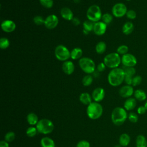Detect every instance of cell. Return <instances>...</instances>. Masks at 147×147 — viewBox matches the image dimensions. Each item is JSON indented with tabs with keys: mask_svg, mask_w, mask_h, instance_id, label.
I'll return each mask as SVG.
<instances>
[{
	"mask_svg": "<svg viewBox=\"0 0 147 147\" xmlns=\"http://www.w3.org/2000/svg\"><path fill=\"white\" fill-rule=\"evenodd\" d=\"M125 76V72L122 68L118 67L112 69L109 72L107 76V80L111 86L117 87L124 82Z\"/></svg>",
	"mask_w": 147,
	"mask_h": 147,
	"instance_id": "6da1fadb",
	"label": "cell"
},
{
	"mask_svg": "<svg viewBox=\"0 0 147 147\" xmlns=\"http://www.w3.org/2000/svg\"><path fill=\"white\" fill-rule=\"evenodd\" d=\"M127 116L126 110L124 108L117 107L113 109L111 113V119L115 125L120 126L125 122Z\"/></svg>",
	"mask_w": 147,
	"mask_h": 147,
	"instance_id": "7a4b0ae2",
	"label": "cell"
},
{
	"mask_svg": "<svg viewBox=\"0 0 147 147\" xmlns=\"http://www.w3.org/2000/svg\"><path fill=\"white\" fill-rule=\"evenodd\" d=\"M87 115L91 119L99 118L103 113V107L99 102H92L87 106L86 110Z\"/></svg>",
	"mask_w": 147,
	"mask_h": 147,
	"instance_id": "3957f363",
	"label": "cell"
},
{
	"mask_svg": "<svg viewBox=\"0 0 147 147\" xmlns=\"http://www.w3.org/2000/svg\"><path fill=\"white\" fill-rule=\"evenodd\" d=\"M103 63L109 68H118L121 63V57L117 52H111L106 55L103 59Z\"/></svg>",
	"mask_w": 147,
	"mask_h": 147,
	"instance_id": "277c9868",
	"label": "cell"
},
{
	"mask_svg": "<svg viewBox=\"0 0 147 147\" xmlns=\"http://www.w3.org/2000/svg\"><path fill=\"white\" fill-rule=\"evenodd\" d=\"M80 69L87 74H93L95 71L96 66L92 59L87 57H83L79 60Z\"/></svg>",
	"mask_w": 147,
	"mask_h": 147,
	"instance_id": "5b68a950",
	"label": "cell"
},
{
	"mask_svg": "<svg viewBox=\"0 0 147 147\" xmlns=\"http://www.w3.org/2000/svg\"><path fill=\"white\" fill-rule=\"evenodd\" d=\"M36 127L38 133L43 134H48L52 133L54 129L53 122L47 118H43L38 122Z\"/></svg>",
	"mask_w": 147,
	"mask_h": 147,
	"instance_id": "8992f818",
	"label": "cell"
},
{
	"mask_svg": "<svg viewBox=\"0 0 147 147\" xmlns=\"http://www.w3.org/2000/svg\"><path fill=\"white\" fill-rule=\"evenodd\" d=\"M102 13L100 7L97 5H92L90 6L86 13L87 19L93 22L99 21L102 19Z\"/></svg>",
	"mask_w": 147,
	"mask_h": 147,
	"instance_id": "52a82bcc",
	"label": "cell"
},
{
	"mask_svg": "<svg viewBox=\"0 0 147 147\" xmlns=\"http://www.w3.org/2000/svg\"><path fill=\"white\" fill-rule=\"evenodd\" d=\"M71 52L63 45H58L55 49V56L56 58L61 61L68 60L70 57Z\"/></svg>",
	"mask_w": 147,
	"mask_h": 147,
	"instance_id": "ba28073f",
	"label": "cell"
},
{
	"mask_svg": "<svg viewBox=\"0 0 147 147\" xmlns=\"http://www.w3.org/2000/svg\"><path fill=\"white\" fill-rule=\"evenodd\" d=\"M127 11L126 6L121 2L115 3L112 7V15L116 18H121L126 15Z\"/></svg>",
	"mask_w": 147,
	"mask_h": 147,
	"instance_id": "9c48e42d",
	"label": "cell"
},
{
	"mask_svg": "<svg viewBox=\"0 0 147 147\" xmlns=\"http://www.w3.org/2000/svg\"><path fill=\"white\" fill-rule=\"evenodd\" d=\"M121 63L123 66L134 67L137 63V60L135 56L127 53L121 57Z\"/></svg>",
	"mask_w": 147,
	"mask_h": 147,
	"instance_id": "30bf717a",
	"label": "cell"
},
{
	"mask_svg": "<svg viewBox=\"0 0 147 147\" xmlns=\"http://www.w3.org/2000/svg\"><path fill=\"white\" fill-rule=\"evenodd\" d=\"M59 24V18L55 14H50L45 18L44 26L48 29H55Z\"/></svg>",
	"mask_w": 147,
	"mask_h": 147,
	"instance_id": "8fae6325",
	"label": "cell"
},
{
	"mask_svg": "<svg viewBox=\"0 0 147 147\" xmlns=\"http://www.w3.org/2000/svg\"><path fill=\"white\" fill-rule=\"evenodd\" d=\"M2 30L6 33H11L15 30L16 25L15 22L11 20H5L1 24Z\"/></svg>",
	"mask_w": 147,
	"mask_h": 147,
	"instance_id": "7c38bea8",
	"label": "cell"
},
{
	"mask_svg": "<svg viewBox=\"0 0 147 147\" xmlns=\"http://www.w3.org/2000/svg\"><path fill=\"white\" fill-rule=\"evenodd\" d=\"M107 25L102 21H98L94 23L93 32L97 36L103 35L107 30Z\"/></svg>",
	"mask_w": 147,
	"mask_h": 147,
	"instance_id": "4fadbf2b",
	"label": "cell"
},
{
	"mask_svg": "<svg viewBox=\"0 0 147 147\" xmlns=\"http://www.w3.org/2000/svg\"><path fill=\"white\" fill-rule=\"evenodd\" d=\"M134 89L131 85H125L121 87L119 90V95L125 98H130L133 94H134Z\"/></svg>",
	"mask_w": 147,
	"mask_h": 147,
	"instance_id": "5bb4252c",
	"label": "cell"
},
{
	"mask_svg": "<svg viewBox=\"0 0 147 147\" xmlns=\"http://www.w3.org/2000/svg\"><path fill=\"white\" fill-rule=\"evenodd\" d=\"M91 96L94 102H99L102 101L105 96V90L102 87H97L93 90Z\"/></svg>",
	"mask_w": 147,
	"mask_h": 147,
	"instance_id": "9a60e30c",
	"label": "cell"
},
{
	"mask_svg": "<svg viewBox=\"0 0 147 147\" xmlns=\"http://www.w3.org/2000/svg\"><path fill=\"white\" fill-rule=\"evenodd\" d=\"M62 70L67 75H71L75 70V65L72 61L67 60L63 62L62 64Z\"/></svg>",
	"mask_w": 147,
	"mask_h": 147,
	"instance_id": "2e32d148",
	"label": "cell"
},
{
	"mask_svg": "<svg viewBox=\"0 0 147 147\" xmlns=\"http://www.w3.org/2000/svg\"><path fill=\"white\" fill-rule=\"evenodd\" d=\"M60 16L61 17L67 21H72L74 17V13L71 9L68 7H63L60 10Z\"/></svg>",
	"mask_w": 147,
	"mask_h": 147,
	"instance_id": "e0dca14e",
	"label": "cell"
},
{
	"mask_svg": "<svg viewBox=\"0 0 147 147\" xmlns=\"http://www.w3.org/2000/svg\"><path fill=\"white\" fill-rule=\"evenodd\" d=\"M136 99L134 98H128L124 102L123 104V106H124V109L126 110H133L136 106Z\"/></svg>",
	"mask_w": 147,
	"mask_h": 147,
	"instance_id": "ac0fdd59",
	"label": "cell"
},
{
	"mask_svg": "<svg viewBox=\"0 0 147 147\" xmlns=\"http://www.w3.org/2000/svg\"><path fill=\"white\" fill-rule=\"evenodd\" d=\"M134 30V25L130 21L126 22L122 26V31L125 35H129L131 34Z\"/></svg>",
	"mask_w": 147,
	"mask_h": 147,
	"instance_id": "d6986e66",
	"label": "cell"
},
{
	"mask_svg": "<svg viewBox=\"0 0 147 147\" xmlns=\"http://www.w3.org/2000/svg\"><path fill=\"white\" fill-rule=\"evenodd\" d=\"M92 96L87 92H83L79 96V100L84 105H89L92 102Z\"/></svg>",
	"mask_w": 147,
	"mask_h": 147,
	"instance_id": "ffe728a7",
	"label": "cell"
},
{
	"mask_svg": "<svg viewBox=\"0 0 147 147\" xmlns=\"http://www.w3.org/2000/svg\"><path fill=\"white\" fill-rule=\"evenodd\" d=\"M94 26V22L91 21L89 20H85L83 23V33L86 34H87L89 32L93 31Z\"/></svg>",
	"mask_w": 147,
	"mask_h": 147,
	"instance_id": "44dd1931",
	"label": "cell"
},
{
	"mask_svg": "<svg viewBox=\"0 0 147 147\" xmlns=\"http://www.w3.org/2000/svg\"><path fill=\"white\" fill-rule=\"evenodd\" d=\"M83 55V50L79 47L74 48L71 51L70 57L72 60H78L82 58Z\"/></svg>",
	"mask_w": 147,
	"mask_h": 147,
	"instance_id": "7402d4cb",
	"label": "cell"
},
{
	"mask_svg": "<svg viewBox=\"0 0 147 147\" xmlns=\"http://www.w3.org/2000/svg\"><path fill=\"white\" fill-rule=\"evenodd\" d=\"M26 120L28 123L31 125V126H34L36 125L38 122L39 121L38 116L36 114L34 113H30L27 115L26 117Z\"/></svg>",
	"mask_w": 147,
	"mask_h": 147,
	"instance_id": "603a6c76",
	"label": "cell"
},
{
	"mask_svg": "<svg viewBox=\"0 0 147 147\" xmlns=\"http://www.w3.org/2000/svg\"><path fill=\"white\" fill-rule=\"evenodd\" d=\"M40 144L41 147H55L54 141L48 137H43L41 140Z\"/></svg>",
	"mask_w": 147,
	"mask_h": 147,
	"instance_id": "cb8c5ba5",
	"label": "cell"
},
{
	"mask_svg": "<svg viewBox=\"0 0 147 147\" xmlns=\"http://www.w3.org/2000/svg\"><path fill=\"white\" fill-rule=\"evenodd\" d=\"M130 142V137L127 133L122 134L119 138V145L122 146H127Z\"/></svg>",
	"mask_w": 147,
	"mask_h": 147,
	"instance_id": "d4e9b609",
	"label": "cell"
},
{
	"mask_svg": "<svg viewBox=\"0 0 147 147\" xmlns=\"http://www.w3.org/2000/svg\"><path fill=\"white\" fill-rule=\"evenodd\" d=\"M134 98L139 101H144L146 98V94L145 92L141 89H137L134 92Z\"/></svg>",
	"mask_w": 147,
	"mask_h": 147,
	"instance_id": "484cf974",
	"label": "cell"
},
{
	"mask_svg": "<svg viewBox=\"0 0 147 147\" xmlns=\"http://www.w3.org/2000/svg\"><path fill=\"white\" fill-rule=\"evenodd\" d=\"M136 147H147V140L143 135H138L136 140Z\"/></svg>",
	"mask_w": 147,
	"mask_h": 147,
	"instance_id": "4316f807",
	"label": "cell"
},
{
	"mask_svg": "<svg viewBox=\"0 0 147 147\" xmlns=\"http://www.w3.org/2000/svg\"><path fill=\"white\" fill-rule=\"evenodd\" d=\"M106 44L104 41L98 42L95 46V51L98 54H103L106 50Z\"/></svg>",
	"mask_w": 147,
	"mask_h": 147,
	"instance_id": "83f0119b",
	"label": "cell"
},
{
	"mask_svg": "<svg viewBox=\"0 0 147 147\" xmlns=\"http://www.w3.org/2000/svg\"><path fill=\"white\" fill-rule=\"evenodd\" d=\"M122 69L125 72V75L130 76H134L136 70L134 67H125L123 66Z\"/></svg>",
	"mask_w": 147,
	"mask_h": 147,
	"instance_id": "f1b7e54d",
	"label": "cell"
},
{
	"mask_svg": "<svg viewBox=\"0 0 147 147\" xmlns=\"http://www.w3.org/2000/svg\"><path fill=\"white\" fill-rule=\"evenodd\" d=\"M93 82V76L91 74H87L82 79V84L84 86H90Z\"/></svg>",
	"mask_w": 147,
	"mask_h": 147,
	"instance_id": "f546056e",
	"label": "cell"
},
{
	"mask_svg": "<svg viewBox=\"0 0 147 147\" xmlns=\"http://www.w3.org/2000/svg\"><path fill=\"white\" fill-rule=\"evenodd\" d=\"M101 20H102V21L105 24H106V25H109L112 22L113 20V15L108 13H105L102 15Z\"/></svg>",
	"mask_w": 147,
	"mask_h": 147,
	"instance_id": "4dcf8cb0",
	"label": "cell"
},
{
	"mask_svg": "<svg viewBox=\"0 0 147 147\" xmlns=\"http://www.w3.org/2000/svg\"><path fill=\"white\" fill-rule=\"evenodd\" d=\"M10 45V41L6 37H1L0 39V48L1 49H6Z\"/></svg>",
	"mask_w": 147,
	"mask_h": 147,
	"instance_id": "1f68e13d",
	"label": "cell"
},
{
	"mask_svg": "<svg viewBox=\"0 0 147 147\" xmlns=\"http://www.w3.org/2000/svg\"><path fill=\"white\" fill-rule=\"evenodd\" d=\"M37 132H38V131L37 130V128L32 126L29 127L26 129V134L29 137H34L37 134Z\"/></svg>",
	"mask_w": 147,
	"mask_h": 147,
	"instance_id": "d6a6232c",
	"label": "cell"
},
{
	"mask_svg": "<svg viewBox=\"0 0 147 147\" xmlns=\"http://www.w3.org/2000/svg\"><path fill=\"white\" fill-rule=\"evenodd\" d=\"M129 48L126 45H121L119 46L117 49V53H118L119 55H124L128 53Z\"/></svg>",
	"mask_w": 147,
	"mask_h": 147,
	"instance_id": "836d02e7",
	"label": "cell"
},
{
	"mask_svg": "<svg viewBox=\"0 0 147 147\" xmlns=\"http://www.w3.org/2000/svg\"><path fill=\"white\" fill-rule=\"evenodd\" d=\"M40 4L47 9L52 7L53 5V0H39Z\"/></svg>",
	"mask_w": 147,
	"mask_h": 147,
	"instance_id": "e575fe53",
	"label": "cell"
},
{
	"mask_svg": "<svg viewBox=\"0 0 147 147\" xmlns=\"http://www.w3.org/2000/svg\"><path fill=\"white\" fill-rule=\"evenodd\" d=\"M15 133L13 131H8L5 135V140L7 142H11L15 139Z\"/></svg>",
	"mask_w": 147,
	"mask_h": 147,
	"instance_id": "d590c367",
	"label": "cell"
},
{
	"mask_svg": "<svg viewBox=\"0 0 147 147\" xmlns=\"http://www.w3.org/2000/svg\"><path fill=\"white\" fill-rule=\"evenodd\" d=\"M33 22L36 25H41L42 24H44L45 19H44L41 16H36L33 17Z\"/></svg>",
	"mask_w": 147,
	"mask_h": 147,
	"instance_id": "8d00e7d4",
	"label": "cell"
},
{
	"mask_svg": "<svg viewBox=\"0 0 147 147\" xmlns=\"http://www.w3.org/2000/svg\"><path fill=\"white\" fill-rule=\"evenodd\" d=\"M127 118L132 123H136L138 120V115L134 112L130 113L127 116Z\"/></svg>",
	"mask_w": 147,
	"mask_h": 147,
	"instance_id": "74e56055",
	"label": "cell"
},
{
	"mask_svg": "<svg viewBox=\"0 0 147 147\" xmlns=\"http://www.w3.org/2000/svg\"><path fill=\"white\" fill-rule=\"evenodd\" d=\"M142 82V77L140 75H136L134 76L132 80V86H137L141 84Z\"/></svg>",
	"mask_w": 147,
	"mask_h": 147,
	"instance_id": "f35d334b",
	"label": "cell"
},
{
	"mask_svg": "<svg viewBox=\"0 0 147 147\" xmlns=\"http://www.w3.org/2000/svg\"><path fill=\"white\" fill-rule=\"evenodd\" d=\"M126 17L129 20H134L137 17L136 12L134 10H127L126 14Z\"/></svg>",
	"mask_w": 147,
	"mask_h": 147,
	"instance_id": "ab89813d",
	"label": "cell"
},
{
	"mask_svg": "<svg viewBox=\"0 0 147 147\" xmlns=\"http://www.w3.org/2000/svg\"><path fill=\"white\" fill-rule=\"evenodd\" d=\"M76 147H90V144L86 140H81L77 143Z\"/></svg>",
	"mask_w": 147,
	"mask_h": 147,
	"instance_id": "60d3db41",
	"label": "cell"
},
{
	"mask_svg": "<svg viewBox=\"0 0 147 147\" xmlns=\"http://www.w3.org/2000/svg\"><path fill=\"white\" fill-rule=\"evenodd\" d=\"M106 65L105 64V63L103 62H102V63H100L98 64L97 67H96V69H97V71L99 72H103L105 69H106Z\"/></svg>",
	"mask_w": 147,
	"mask_h": 147,
	"instance_id": "b9f144b4",
	"label": "cell"
},
{
	"mask_svg": "<svg viewBox=\"0 0 147 147\" xmlns=\"http://www.w3.org/2000/svg\"><path fill=\"white\" fill-rule=\"evenodd\" d=\"M134 77V76H133ZM132 76H127L125 75V79H124V82L125 83L127 84V85H132V80H133V78Z\"/></svg>",
	"mask_w": 147,
	"mask_h": 147,
	"instance_id": "7bdbcfd3",
	"label": "cell"
},
{
	"mask_svg": "<svg viewBox=\"0 0 147 147\" xmlns=\"http://www.w3.org/2000/svg\"><path fill=\"white\" fill-rule=\"evenodd\" d=\"M146 111V109L145 107V106H140L138 107L137 109V113L139 114H144V113H145V112Z\"/></svg>",
	"mask_w": 147,
	"mask_h": 147,
	"instance_id": "ee69618b",
	"label": "cell"
},
{
	"mask_svg": "<svg viewBox=\"0 0 147 147\" xmlns=\"http://www.w3.org/2000/svg\"><path fill=\"white\" fill-rule=\"evenodd\" d=\"M71 21H72V24L75 26H78V25H80V20L77 17H74Z\"/></svg>",
	"mask_w": 147,
	"mask_h": 147,
	"instance_id": "f6af8a7d",
	"label": "cell"
},
{
	"mask_svg": "<svg viewBox=\"0 0 147 147\" xmlns=\"http://www.w3.org/2000/svg\"><path fill=\"white\" fill-rule=\"evenodd\" d=\"M0 147H9V142L6 141L5 140L1 141V142H0Z\"/></svg>",
	"mask_w": 147,
	"mask_h": 147,
	"instance_id": "bcb514c9",
	"label": "cell"
},
{
	"mask_svg": "<svg viewBox=\"0 0 147 147\" xmlns=\"http://www.w3.org/2000/svg\"><path fill=\"white\" fill-rule=\"evenodd\" d=\"M144 106H145V107L146 108V110H147V100L146 101V102H145V105H144Z\"/></svg>",
	"mask_w": 147,
	"mask_h": 147,
	"instance_id": "7dc6e473",
	"label": "cell"
},
{
	"mask_svg": "<svg viewBox=\"0 0 147 147\" xmlns=\"http://www.w3.org/2000/svg\"><path fill=\"white\" fill-rule=\"evenodd\" d=\"M114 147H122V146L120 145H116Z\"/></svg>",
	"mask_w": 147,
	"mask_h": 147,
	"instance_id": "c3c4849f",
	"label": "cell"
},
{
	"mask_svg": "<svg viewBox=\"0 0 147 147\" xmlns=\"http://www.w3.org/2000/svg\"><path fill=\"white\" fill-rule=\"evenodd\" d=\"M126 1H130V0H126Z\"/></svg>",
	"mask_w": 147,
	"mask_h": 147,
	"instance_id": "681fc988",
	"label": "cell"
},
{
	"mask_svg": "<svg viewBox=\"0 0 147 147\" xmlns=\"http://www.w3.org/2000/svg\"><path fill=\"white\" fill-rule=\"evenodd\" d=\"M65 1H69V0H65Z\"/></svg>",
	"mask_w": 147,
	"mask_h": 147,
	"instance_id": "f907efd6",
	"label": "cell"
}]
</instances>
